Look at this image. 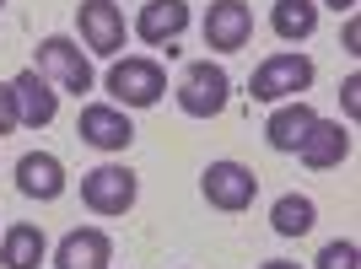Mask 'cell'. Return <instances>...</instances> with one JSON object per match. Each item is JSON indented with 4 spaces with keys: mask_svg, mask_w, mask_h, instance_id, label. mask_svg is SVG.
Listing matches in <instances>:
<instances>
[{
    "mask_svg": "<svg viewBox=\"0 0 361 269\" xmlns=\"http://www.w3.org/2000/svg\"><path fill=\"white\" fill-rule=\"evenodd\" d=\"M248 38H254L248 0H211V11H205V49L211 54H238V49H248Z\"/></svg>",
    "mask_w": 361,
    "mask_h": 269,
    "instance_id": "ba28073f",
    "label": "cell"
},
{
    "mask_svg": "<svg viewBox=\"0 0 361 269\" xmlns=\"http://www.w3.org/2000/svg\"><path fill=\"white\" fill-rule=\"evenodd\" d=\"M318 269H361V248H356L350 237L324 242V254H318Z\"/></svg>",
    "mask_w": 361,
    "mask_h": 269,
    "instance_id": "d6986e66",
    "label": "cell"
},
{
    "mask_svg": "<svg viewBox=\"0 0 361 269\" xmlns=\"http://www.w3.org/2000/svg\"><path fill=\"white\" fill-rule=\"evenodd\" d=\"M108 258H114V242L103 226H75L54 248V269H108Z\"/></svg>",
    "mask_w": 361,
    "mask_h": 269,
    "instance_id": "5bb4252c",
    "label": "cell"
},
{
    "mask_svg": "<svg viewBox=\"0 0 361 269\" xmlns=\"http://www.w3.org/2000/svg\"><path fill=\"white\" fill-rule=\"evenodd\" d=\"M356 49H361V22L350 16V22H345V54H356Z\"/></svg>",
    "mask_w": 361,
    "mask_h": 269,
    "instance_id": "7402d4cb",
    "label": "cell"
},
{
    "mask_svg": "<svg viewBox=\"0 0 361 269\" xmlns=\"http://www.w3.org/2000/svg\"><path fill=\"white\" fill-rule=\"evenodd\" d=\"M32 70H44L60 92H75V97H87V92L97 87L92 60L81 54V44H75V38H65V32H49L44 44H38V65H32Z\"/></svg>",
    "mask_w": 361,
    "mask_h": 269,
    "instance_id": "3957f363",
    "label": "cell"
},
{
    "mask_svg": "<svg viewBox=\"0 0 361 269\" xmlns=\"http://www.w3.org/2000/svg\"><path fill=\"white\" fill-rule=\"evenodd\" d=\"M318 6H329V11H345V16H350V11L361 6V0H318Z\"/></svg>",
    "mask_w": 361,
    "mask_h": 269,
    "instance_id": "603a6c76",
    "label": "cell"
},
{
    "mask_svg": "<svg viewBox=\"0 0 361 269\" xmlns=\"http://www.w3.org/2000/svg\"><path fill=\"white\" fill-rule=\"evenodd\" d=\"M318 221V205L307 194H281L270 210V226H275V237H307Z\"/></svg>",
    "mask_w": 361,
    "mask_h": 269,
    "instance_id": "ac0fdd59",
    "label": "cell"
},
{
    "mask_svg": "<svg viewBox=\"0 0 361 269\" xmlns=\"http://www.w3.org/2000/svg\"><path fill=\"white\" fill-rule=\"evenodd\" d=\"M313 60L307 54H270V60L254 70V81H248V92H254V103H291L297 92L313 87Z\"/></svg>",
    "mask_w": 361,
    "mask_h": 269,
    "instance_id": "277c9868",
    "label": "cell"
},
{
    "mask_svg": "<svg viewBox=\"0 0 361 269\" xmlns=\"http://www.w3.org/2000/svg\"><path fill=\"white\" fill-rule=\"evenodd\" d=\"M16 189L38 205H54L65 194V162L54 151H27L22 162H16Z\"/></svg>",
    "mask_w": 361,
    "mask_h": 269,
    "instance_id": "4fadbf2b",
    "label": "cell"
},
{
    "mask_svg": "<svg viewBox=\"0 0 361 269\" xmlns=\"http://www.w3.org/2000/svg\"><path fill=\"white\" fill-rule=\"evenodd\" d=\"M350 146H356V140H350V124H340V119H318L313 130H307V140H302V162L313 167V173H329V167H340L350 156Z\"/></svg>",
    "mask_w": 361,
    "mask_h": 269,
    "instance_id": "9a60e30c",
    "label": "cell"
},
{
    "mask_svg": "<svg viewBox=\"0 0 361 269\" xmlns=\"http://www.w3.org/2000/svg\"><path fill=\"white\" fill-rule=\"evenodd\" d=\"M75 134H81L92 151H130L135 124H130V113L114 108V103H87L81 119H75Z\"/></svg>",
    "mask_w": 361,
    "mask_h": 269,
    "instance_id": "9c48e42d",
    "label": "cell"
},
{
    "mask_svg": "<svg viewBox=\"0 0 361 269\" xmlns=\"http://www.w3.org/2000/svg\"><path fill=\"white\" fill-rule=\"evenodd\" d=\"M0 6H6V0H0Z\"/></svg>",
    "mask_w": 361,
    "mask_h": 269,
    "instance_id": "d4e9b609",
    "label": "cell"
},
{
    "mask_svg": "<svg viewBox=\"0 0 361 269\" xmlns=\"http://www.w3.org/2000/svg\"><path fill=\"white\" fill-rule=\"evenodd\" d=\"M313 124H318V108L307 103V97H291V103H275V113L264 119V140H270V151H281V156H297Z\"/></svg>",
    "mask_w": 361,
    "mask_h": 269,
    "instance_id": "8fae6325",
    "label": "cell"
},
{
    "mask_svg": "<svg viewBox=\"0 0 361 269\" xmlns=\"http://www.w3.org/2000/svg\"><path fill=\"white\" fill-rule=\"evenodd\" d=\"M103 87L114 92V108H151V103H162V92H167V70L157 60H146V54H130V60H114Z\"/></svg>",
    "mask_w": 361,
    "mask_h": 269,
    "instance_id": "6da1fadb",
    "label": "cell"
},
{
    "mask_svg": "<svg viewBox=\"0 0 361 269\" xmlns=\"http://www.w3.org/2000/svg\"><path fill=\"white\" fill-rule=\"evenodd\" d=\"M259 269H302V264H291V258H264Z\"/></svg>",
    "mask_w": 361,
    "mask_h": 269,
    "instance_id": "cb8c5ba5",
    "label": "cell"
},
{
    "mask_svg": "<svg viewBox=\"0 0 361 269\" xmlns=\"http://www.w3.org/2000/svg\"><path fill=\"white\" fill-rule=\"evenodd\" d=\"M16 124H22V113H16V92H11V81H0V134H11Z\"/></svg>",
    "mask_w": 361,
    "mask_h": 269,
    "instance_id": "ffe728a7",
    "label": "cell"
},
{
    "mask_svg": "<svg viewBox=\"0 0 361 269\" xmlns=\"http://www.w3.org/2000/svg\"><path fill=\"white\" fill-rule=\"evenodd\" d=\"M75 27H81V44H87L92 54H103V60H114L124 49V38H130L124 11L114 0H87V6H75Z\"/></svg>",
    "mask_w": 361,
    "mask_h": 269,
    "instance_id": "52a82bcc",
    "label": "cell"
},
{
    "mask_svg": "<svg viewBox=\"0 0 361 269\" xmlns=\"http://www.w3.org/2000/svg\"><path fill=\"white\" fill-rule=\"evenodd\" d=\"M11 92H16V113H22V124L27 130H44V124H54V113H60V92H54V81H49L44 70H22L11 81Z\"/></svg>",
    "mask_w": 361,
    "mask_h": 269,
    "instance_id": "7c38bea8",
    "label": "cell"
},
{
    "mask_svg": "<svg viewBox=\"0 0 361 269\" xmlns=\"http://www.w3.org/2000/svg\"><path fill=\"white\" fill-rule=\"evenodd\" d=\"M340 103H345L350 119L361 113V75H345V81H340Z\"/></svg>",
    "mask_w": 361,
    "mask_h": 269,
    "instance_id": "44dd1931",
    "label": "cell"
},
{
    "mask_svg": "<svg viewBox=\"0 0 361 269\" xmlns=\"http://www.w3.org/2000/svg\"><path fill=\"white\" fill-rule=\"evenodd\" d=\"M135 194H140V178L119 162H103L81 178V199H87L92 215H124V210L135 205Z\"/></svg>",
    "mask_w": 361,
    "mask_h": 269,
    "instance_id": "8992f818",
    "label": "cell"
},
{
    "mask_svg": "<svg viewBox=\"0 0 361 269\" xmlns=\"http://www.w3.org/2000/svg\"><path fill=\"white\" fill-rule=\"evenodd\" d=\"M200 194H205V205L211 210H226V215H238V210L254 205L259 194V178H254V167H243V162H211L205 173H200Z\"/></svg>",
    "mask_w": 361,
    "mask_h": 269,
    "instance_id": "5b68a950",
    "label": "cell"
},
{
    "mask_svg": "<svg viewBox=\"0 0 361 269\" xmlns=\"http://www.w3.org/2000/svg\"><path fill=\"white\" fill-rule=\"evenodd\" d=\"M44 258H49V242H44V232L32 221L6 226V237H0V264L6 269H38Z\"/></svg>",
    "mask_w": 361,
    "mask_h": 269,
    "instance_id": "2e32d148",
    "label": "cell"
},
{
    "mask_svg": "<svg viewBox=\"0 0 361 269\" xmlns=\"http://www.w3.org/2000/svg\"><path fill=\"white\" fill-rule=\"evenodd\" d=\"M189 32V0H146L135 16V38L151 49H173Z\"/></svg>",
    "mask_w": 361,
    "mask_h": 269,
    "instance_id": "30bf717a",
    "label": "cell"
},
{
    "mask_svg": "<svg viewBox=\"0 0 361 269\" xmlns=\"http://www.w3.org/2000/svg\"><path fill=\"white\" fill-rule=\"evenodd\" d=\"M226 103H232V75H226L216 60H195L183 70L178 108L189 119H216V113H226Z\"/></svg>",
    "mask_w": 361,
    "mask_h": 269,
    "instance_id": "7a4b0ae2",
    "label": "cell"
},
{
    "mask_svg": "<svg viewBox=\"0 0 361 269\" xmlns=\"http://www.w3.org/2000/svg\"><path fill=\"white\" fill-rule=\"evenodd\" d=\"M270 27L281 44H307L318 32V0H275Z\"/></svg>",
    "mask_w": 361,
    "mask_h": 269,
    "instance_id": "e0dca14e",
    "label": "cell"
}]
</instances>
